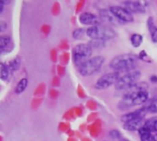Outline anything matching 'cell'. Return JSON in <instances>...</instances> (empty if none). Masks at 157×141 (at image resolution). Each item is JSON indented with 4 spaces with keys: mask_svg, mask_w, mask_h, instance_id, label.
Listing matches in <instances>:
<instances>
[{
    "mask_svg": "<svg viewBox=\"0 0 157 141\" xmlns=\"http://www.w3.org/2000/svg\"><path fill=\"white\" fill-rule=\"evenodd\" d=\"M109 137L111 139H120L121 137V132L119 130L114 129V130H111L109 132Z\"/></svg>",
    "mask_w": 157,
    "mask_h": 141,
    "instance_id": "25",
    "label": "cell"
},
{
    "mask_svg": "<svg viewBox=\"0 0 157 141\" xmlns=\"http://www.w3.org/2000/svg\"><path fill=\"white\" fill-rule=\"evenodd\" d=\"M147 26L150 31V35H151V39L152 41L156 43L157 42V27L155 25V21L154 18L152 17H150L147 20Z\"/></svg>",
    "mask_w": 157,
    "mask_h": 141,
    "instance_id": "15",
    "label": "cell"
},
{
    "mask_svg": "<svg viewBox=\"0 0 157 141\" xmlns=\"http://www.w3.org/2000/svg\"><path fill=\"white\" fill-rule=\"evenodd\" d=\"M145 124L144 118L131 120L129 122L123 123V128L128 131H139Z\"/></svg>",
    "mask_w": 157,
    "mask_h": 141,
    "instance_id": "12",
    "label": "cell"
},
{
    "mask_svg": "<svg viewBox=\"0 0 157 141\" xmlns=\"http://www.w3.org/2000/svg\"><path fill=\"white\" fill-rule=\"evenodd\" d=\"M150 81L153 83H157V76L156 75H152L151 78H150Z\"/></svg>",
    "mask_w": 157,
    "mask_h": 141,
    "instance_id": "27",
    "label": "cell"
},
{
    "mask_svg": "<svg viewBox=\"0 0 157 141\" xmlns=\"http://www.w3.org/2000/svg\"><path fill=\"white\" fill-rule=\"evenodd\" d=\"M93 50L90 44L81 43L76 45L73 50V60L75 64L80 68L88 60H90Z\"/></svg>",
    "mask_w": 157,
    "mask_h": 141,
    "instance_id": "4",
    "label": "cell"
},
{
    "mask_svg": "<svg viewBox=\"0 0 157 141\" xmlns=\"http://www.w3.org/2000/svg\"><path fill=\"white\" fill-rule=\"evenodd\" d=\"M6 22L3 21V20H1V21H0V30H1V32H4V31L6 30Z\"/></svg>",
    "mask_w": 157,
    "mask_h": 141,
    "instance_id": "26",
    "label": "cell"
},
{
    "mask_svg": "<svg viewBox=\"0 0 157 141\" xmlns=\"http://www.w3.org/2000/svg\"><path fill=\"white\" fill-rule=\"evenodd\" d=\"M154 138H155V141H157V134H154Z\"/></svg>",
    "mask_w": 157,
    "mask_h": 141,
    "instance_id": "29",
    "label": "cell"
},
{
    "mask_svg": "<svg viewBox=\"0 0 157 141\" xmlns=\"http://www.w3.org/2000/svg\"><path fill=\"white\" fill-rule=\"evenodd\" d=\"M141 77V72L139 71H132L129 72H126L124 75L121 76L119 81L116 83L117 90L122 91V90H130L134 85H136L138 83V80Z\"/></svg>",
    "mask_w": 157,
    "mask_h": 141,
    "instance_id": "5",
    "label": "cell"
},
{
    "mask_svg": "<svg viewBox=\"0 0 157 141\" xmlns=\"http://www.w3.org/2000/svg\"><path fill=\"white\" fill-rule=\"evenodd\" d=\"M147 130H149L152 134H157V118H150L145 121L144 126Z\"/></svg>",
    "mask_w": 157,
    "mask_h": 141,
    "instance_id": "17",
    "label": "cell"
},
{
    "mask_svg": "<svg viewBox=\"0 0 157 141\" xmlns=\"http://www.w3.org/2000/svg\"><path fill=\"white\" fill-rule=\"evenodd\" d=\"M138 132H139V136H140L141 141H155L154 134H152L144 127H143Z\"/></svg>",
    "mask_w": 157,
    "mask_h": 141,
    "instance_id": "16",
    "label": "cell"
},
{
    "mask_svg": "<svg viewBox=\"0 0 157 141\" xmlns=\"http://www.w3.org/2000/svg\"><path fill=\"white\" fill-rule=\"evenodd\" d=\"M4 6H5V1H0V13L3 12V10H4Z\"/></svg>",
    "mask_w": 157,
    "mask_h": 141,
    "instance_id": "28",
    "label": "cell"
},
{
    "mask_svg": "<svg viewBox=\"0 0 157 141\" xmlns=\"http://www.w3.org/2000/svg\"><path fill=\"white\" fill-rule=\"evenodd\" d=\"M7 65H8V66H9V68L12 70V72L17 71V70L19 68V65H20L19 58H16V59H14V60H13V61H11Z\"/></svg>",
    "mask_w": 157,
    "mask_h": 141,
    "instance_id": "22",
    "label": "cell"
},
{
    "mask_svg": "<svg viewBox=\"0 0 157 141\" xmlns=\"http://www.w3.org/2000/svg\"><path fill=\"white\" fill-rule=\"evenodd\" d=\"M11 45V39L9 36L5 35V36H1L0 37V50L1 53H4L6 50H7L8 47H10Z\"/></svg>",
    "mask_w": 157,
    "mask_h": 141,
    "instance_id": "18",
    "label": "cell"
},
{
    "mask_svg": "<svg viewBox=\"0 0 157 141\" xmlns=\"http://www.w3.org/2000/svg\"><path fill=\"white\" fill-rule=\"evenodd\" d=\"M105 59L102 56L93 57L79 68V72L83 76H90L100 69Z\"/></svg>",
    "mask_w": 157,
    "mask_h": 141,
    "instance_id": "6",
    "label": "cell"
},
{
    "mask_svg": "<svg viewBox=\"0 0 157 141\" xmlns=\"http://www.w3.org/2000/svg\"><path fill=\"white\" fill-rule=\"evenodd\" d=\"M27 86H28V79H27V78H22V79H20V80L18 81L17 86H16V89H15L16 94H17V95L22 94V93L26 90Z\"/></svg>",
    "mask_w": 157,
    "mask_h": 141,
    "instance_id": "20",
    "label": "cell"
},
{
    "mask_svg": "<svg viewBox=\"0 0 157 141\" xmlns=\"http://www.w3.org/2000/svg\"><path fill=\"white\" fill-rule=\"evenodd\" d=\"M79 21L81 24L84 25H89L91 27L99 25V18L96 15L89 13V12H84L79 16Z\"/></svg>",
    "mask_w": 157,
    "mask_h": 141,
    "instance_id": "11",
    "label": "cell"
},
{
    "mask_svg": "<svg viewBox=\"0 0 157 141\" xmlns=\"http://www.w3.org/2000/svg\"><path fill=\"white\" fill-rule=\"evenodd\" d=\"M86 34L90 39H92V40L99 41L109 40L116 37V32L111 27L102 24L88 28L86 30Z\"/></svg>",
    "mask_w": 157,
    "mask_h": 141,
    "instance_id": "3",
    "label": "cell"
},
{
    "mask_svg": "<svg viewBox=\"0 0 157 141\" xmlns=\"http://www.w3.org/2000/svg\"><path fill=\"white\" fill-rule=\"evenodd\" d=\"M139 58H140V60H142V61H148V62H151L152 61V60H151V58H149V56L147 55V53L145 52V50H142L141 52H140V54H139Z\"/></svg>",
    "mask_w": 157,
    "mask_h": 141,
    "instance_id": "24",
    "label": "cell"
},
{
    "mask_svg": "<svg viewBox=\"0 0 157 141\" xmlns=\"http://www.w3.org/2000/svg\"><path fill=\"white\" fill-rule=\"evenodd\" d=\"M148 113L147 107H143L139 110H136L134 112H131L128 114H125L124 116L121 117V121L123 123L129 122L131 120H135V119H142L144 118L146 114Z\"/></svg>",
    "mask_w": 157,
    "mask_h": 141,
    "instance_id": "10",
    "label": "cell"
},
{
    "mask_svg": "<svg viewBox=\"0 0 157 141\" xmlns=\"http://www.w3.org/2000/svg\"><path fill=\"white\" fill-rule=\"evenodd\" d=\"M99 17L100 18L107 22V23H110V24H117L120 20H118L116 18V17L110 12L109 9H102L99 11ZM121 22V21H120Z\"/></svg>",
    "mask_w": 157,
    "mask_h": 141,
    "instance_id": "13",
    "label": "cell"
},
{
    "mask_svg": "<svg viewBox=\"0 0 157 141\" xmlns=\"http://www.w3.org/2000/svg\"><path fill=\"white\" fill-rule=\"evenodd\" d=\"M85 34V29L84 28H77L73 32V37L75 39H80L84 37Z\"/></svg>",
    "mask_w": 157,
    "mask_h": 141,
    "instance_id": "23",
    "label": "cell"
},
{
    "mask_svg": "<svg viewBox=\"0 0 157 141\" xmlns=\"http://www.w3.org/2000/svg\"><path fill=\"white\" fill-rule=\"evenodd\" d=\"M138 58L134 54L125 53L116 56L112 59L109 63L110 68H112L115 72H132V69L137 64Z\"/></svg>",
    "mask_w": 157,
    "mask_h": 141,
    "instance_id": "2",
    "label": "cell"
},
{
    "mask_svg": "<svg viewBox=\"0 0 157 141\" xmlns=\"http://www.w3.org/2000/svg\"><path fill=\"white\" fill-rule=\"evenodd\" d=\"M120 74L117 72H109L104 74L103 76H101L96 83L95 87L98 90H105L109 87H110L113 84H116L117 82L120 79Z\"/></svg>",
    "mask_w": 157,
    "mask_h": 141,
    "instance_id": "7",
    "label": "cell"
},
{
    "mask_svg": "<svg viewBox=\"0 0 157 141\" xmlns=\"http://www.w3.org/2000/svg\"><path fill=\"white\" fill-rule=\"evenodd\" d=\"M109 9L116 17V18L122 23H129V22L133 21L132 14L130 11H128L126 8H124L123 6H110Z\"/></svg>",
    "mask_w": 157,
    "mask_h": 141,
    "instance_id": "8",
    "label": "cell"
},
{
    "mask_svg": "<svg viewBox=\"0 0 157 141\" xmlns=\"http://www.w3.org/2000/svg\"><path fill=\"white\" fill-rule=\"evenodd\" d=\"M143 40H144L143 35L138 34V33L132 34V37H131V43H132V45L134 48L140 47V46L142 45V43H143Z\"/></svg>",
    "mask_w": 157,
    "mask_h": 141,
    "instance_id": "19",
    "label": "cell"
},
{
    "mask_svg": "<svg viewBox=\"0 0 157 141\" xmlns=\"http://www.w3.org/2000/svg\"><path fill=\"white\" fill-rule=\"evenodd\" d=\"M147 89L148 85H146L144 82L141 83H138L136 85L126 92L120 103V107L121 109H128L134 106L144 104L149 98Z\"/></svg>",
    "mask_w": 157,
    "mask_h": 141,
    "instance_id": "1",
    "label": "cell"
},
{
    "mask_svg": "<svg viewBox=\"0 0 157 141\" xmlns=\"http://www.w3.org/2000/svg\"><path fill=\"white\" fill-rule=\"evenodd\" d=\"M12 70L9 68V66L7 64H5V63H1V70H0V77L1 79L6 82V83H8L10 80H11V77H12Z\"/></svg>",
    "mask_w": 157,
    "mask_h": 141,
    "instance_id": "14",
    "label": "cell"
},
{
    "mask_svg": "<svg viewBox=\"0 0 157 141\" xmlns=\"http://www.w3.org/2000/svg\"><path fill=\"white\" fill-rule=\"evenodd\" d=\"M122 6L128 11L132 13H139L145 11V3L140 1H125L122 3Z\"/></svg>",
    "mask_w": 157,
    "mask_h": 141,
    "instance_id": "9",
    "label": "cell"
},
{
    "mask_svg": "<svg viewBox=\"0 0 157 141\" xmlns=\"http://www.w3.org/2000/svg\"><path fill=\"white\" fill-rule=\"evenodd\" d=\"M146 107L149 113H152V114L157 113V96L151 101V103Z\"/></svg>",
    "mask_w": 157,
    "mask_h": 141,
    "instance_id": "21",
    "label": "cell"
}]
</instances>
